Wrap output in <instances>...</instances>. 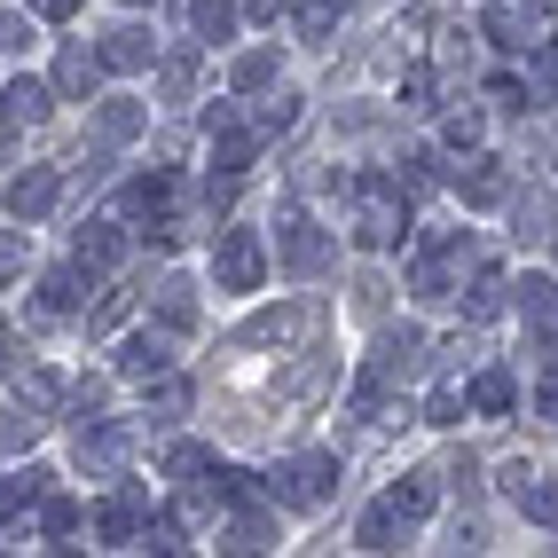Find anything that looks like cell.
I'll use <instances>...</instances> for the list:
<instances>
[{"label": "cell", "mask_w": 558, "mask_h": 558, "mask_svg": "<svg viewBox=\"0 0 558 558\" xmlns=\"http://www.w3.org/2000/svg\"><path fill=\"white\" fill-rule=\"evenodd\" d=\"M354 197H362V213H354V244H362V252H393V244H401V229H409L401 181L362 173V181H354Z\"/></svg>", "instance_id": "6da1fadb"}, {"label": "cell", "mask_w": 558, "mask_h": 558, "mask_svg": "<svg viewBox=\"0 0 558 558\" xmlns=\"http://www.w3.org/2000/svg\"><path fill=\"white\" fill-rule=\"evenodd\" d=\"M268 496H276V504H291V511H315V504H330V496H339V457H330V449L291 457V464L268 480Z\"/></svg>", "instance_id": "7a4b0ae2"}, {"label": "cell", "mask_w": 558, "mask_h": 558, "mask_svg": "<svg viewBox=\"0 0 558 558\" xmlns=\"http://www.w3.org/2000/svg\"><path fill=\"white\" fill-rule=\"evenodd\" d=\"M276 259H283V276H323L330 259H339V244H330V229H315L307 213H283V229H276Z\"/></svg>", "instance_id": "3957f363"}, {"label": "cell", "mask_w": 558, "mask_h": 558, "mask_svg": "<svg viewBox=\"0 0 558 558\" xmlns=\"http://www.w3.org/2000/svg\"><path fill=\"white\" fill-rule=\"evenodd\" d=\"M259 276H268V244H259V229H229L213 244V283L220 291H259Z\"/></svg>", "instance_id": "277c9868"}, {"label": "cell", "mask_w": 558, "mask_h": 558, "mask_svg": "<svg viewBox=\"0 0 558 558\" xmlns=\"http://www.w3.org/2000/svg\"><path fill=\"white\" fill-rule=\"evenodd\" d=\"M87 259H71V268H56V276H40V307H32V323H63V315H80L87 307Z\"/></svg>", "instance_id": "5b68a950"}, {"label": "cell", "mask_w": 558, "mask_h": 558, "mask_svg": "<svg viewBox=\"0 0 558 558\" xmlns=\"http://www.w3.org/2000/svg\"><path fill=\"white\" fill-rule=\"evenodd\" d=\"M56 197H63V173H56V166H24V173L9 181V213L24 220V229H32V220H48Z\"/></svg>", "instance_id": "8992f818"}, {"label": "cell", "mask_w": 558, "mask_h": 558, "mask_svg": "<svg viewBox=\"0 0 558 558\" xmlns=\"http://www.w3.org/2000/svg\"><path fill=\"white\" fill-rule=\"evenodd\" d=\"M102 71H110V63H102V48H87V40H63V56H56V80H48V87H56L63 102H87Z\"/></svg>", "instance_id": "52a82bcc"}, {"label": "cell", "mask_w": 558, "mask_h": 558, "mask_svg": "<svg viewBox=\"0 0 558 558\" xmlns=\"http://www.w3.org/2000/svg\"><path fill=\"white\" fill-rule=\"evenodd\" d=\"M158 369H173V330L158 323V330H134V339H119V378H142L150 386Z\"/></svg>", "instance_id": "ba28073f"}, {"label": "cell", "mask_w": 558, "mask_h": 558, "mask_svg": "<svg viewBox=\"0 0 558 558\" xmlns=\"http://www.w3.org/2000/svg\"><path fill=\"white\" fill-rule=\"evenodd\" d=\"M449 190H457L464 205H504V197H511V173H504L488 150H472V158L449 173Z\"/></svg>", "instance_id": "9c48e42d"}, {"label": "cell", "mask_w": 558, "mask_h": 558, "mask_svg": "<svg viewBox=\"0 0 558 558\" xmlns=\"http://www.w3.org/2000/svg\"><path fill=\"white\" fill-rule=\"evenodd\" d=\"M142 511H150V488H134V480H126V488L95 511V535L102 543H142Z\"/></svg>", "instance_id": "30bf717a"}, {"label": "cell", "mask_w": 558, "mask_h": 558, "mask_svg": "<svg viewBox=\"0 0 558 558\" xmlns=\"http://www.w3.org/2000/svg\"><path fill=\"white\" fill-rule=\"evenodd\" d=\"M504 488H511V504L535 519V527H558V480H543L535 464H511L504 472Z\"/></svg>", "instance_id": "8fae6325"}, {"label": "cell", "mask_w": 558, "mask_h": 558, "mask_svg": "<svg viewBox=\"0 0 558 558\" xmlns=\"http://www.w3.org/2000/svg\"><path fill=\"white\" fill-rule=\"evenodd\" d=\"M315 323H323L315 307H283V315H259V323H252V339H259V347H307V339H315Z\"/></svg>", "instance_id": "7c38bea8"}, {"label": "cell", "mask_w": 558, "mask_h": 558, "mask_svg": "<svg viewBox=\"0 0 558 558\" xmlns=\"http://www.w3.org/2000/svg\"><path fill=\"white\" fill-rule=\"evenodd\" d=\"M48 102H56V87L16 80L9 95H0V126H9V134H16V126H40V119H48Z\"/></svg>", "instance_id": "4fadbf2b"}, {"label": "cell", "mask_w": 558, "mask_h": 558, "mask_svg": "<svg viewBox=\"0 0 558 558\" xmlns=\"http://www.w3.org/2000/svg\"><path fill=\"white\" fill-rule=\"evenodd\" d=\"M480 32H488V40L504 48V56H519L535 40V24H527V9H511V0H496V9H480Z\"/></svg>", "instance_id": "5bb4252c"}, {"label": "cell", "mask_w": 558, "mask_h": 558, "mask_svg": "<svg viewBox=\"0 0 558 558\" xmlns=\"http://www.w3.org/2000/svg\"><path fill=\"white\" fill-rule=\"evenodd\" d=\"M150 56H158V40H150L142 24H119V32H102V63H110V71H142Z\"/></svg>", "instance_id": "9a60e30c"}, {"label": "cell", "mask_w": 558, "mask_h": 558, "mask_svg": "<svg viewBox=\"0 0 558 558\" xmlns=\"http://www.w3.org/2000/svg\"><path fill=\"white\" fill-rule=\"evenodd\" d=\"M158 323L166 330H197V283L190 276H166L158 283Z\"/></svg>", "instance_id": "2e32d148"}, {"label": "cell", "mask_w": 558, "mask_h": 558, "mask_svg": "<svg viewBox=\"0 0 558 558\" xmlns=\"http://www.w3.org/2000/svg\"><path fill=\"white\" fill-rule=\"evenodd\" d=\"M142 126H150V110H142V102H126V95H110V102L95 110V134H102V142H134Z\"/></svg>", "instance_id": "e0dca14e"}, {"label": "cell", "mask_w": 558, "mask_h": 558, "mask_svg": "<svg viewBox=\"0 0 558 558\" xmlns=\"http://www.w3.org/2000/svg\"><path fill=\"white\" fill-rule=\"evenodd\" d=\"M229 87H236V95H268V87H276V48H244V56L229 63Z\"/></svg>", "instance_id": "ac0fdd59"}, {"label": "cell", "mask_w": 558, "mask_h": 558, "mask_svg": "<svg viewBox=\"0 0 558 558\" xmlns=\"http://www.w3.org/2000/svg\"><path fill=\"white\" fill-rule=\"evenodd\" d=\"M252 158H259V134H244L236 119H229V126H213V166H220V173H244Z\"/></svg>", "instance_id": "d6986e66"}, {"label": "cell", "mask_w": 558, "mask_h": 558, "mask_svg": "<svg viewBox=\"0 0 558 558\" xmlns=\"http://www.w3.org/2000/svg\"><path fill=\"white\" fill-rule=\"evenodd\" d=\"M80 259H87L95 276H102V268H119V259H126V236L110 229V220H87V229H80Z\"/></svg>", "instance_id": "ffe728a7"}, {"label": "cell", "mask_w": 558, "mask_h": 558, "mask_svg": "<svg viewBox=\"0 0 558 558\" xmlns=\"http://www.w3.org/2000/svg\"><path fill=\"white\" fill-rule=\"evenodd\" d=\"M181 409H190V378H166V369H158V378H150V401H142V417H150V425H173Z\"/></svg>", "instance_id": "44dd1931"}, {"label": "cell", "mask_w": 558, "mask_h": 558, "mask_svg": "<svg viewBox=\"0 0 558 558\" xmlns=\"http://www.w3.org/2000/svg\"><path fill=\"white\" fill-rule=\"evenodd\" d=\"M80 527H87V511L71 504V496H56V488H48V496H40V535H48V543H71Z\"/></svg>", "instance_id": "7402d4cb"}, {"label": "cell", "mask_w": 558, "mask_h": 558, "mask_svg": "<svg viewBox=\"0 0 558 558\" xmlns=\"http://www.w3.org/2000/svg\"><path fill=\"white\" fill-rule=\"evenodd\" d=\"M386 504H393V519H401V527H417V519L433 511V472H409V480H401V488H393Z\"/></svg>", "instance_id": "603a6c76"}, {"label": "cell", "mask_w": 558, "mask_h": 558, "mask_svg": "<svg viewBox=\"0 0 558 558\" xmlns=\"http://www.w3.org/2000/svg\"><path fill=\"white\" fill-rule=\"evenodd\" d=\"M511 401H519V386H511V369H480V386H472V409H480V417H504Z\"/></svg>", "instance_id": "cb8c5ba5"}, {"label": "cell", "mask_w": 558, "mask_h": 558, "mask_svg": "<svg viewBox=\"0 0 558 558\" xmlns=\"http://www.w3.org/2000/svg\"><path fill=\"white\" fill-rule=\"evenodd\" d=\"M173 190H181V181H173L166 166H158V173H142L134 190H126V213H166V205H173Z\"/></svg>", "instance_id": "d4e9b609"}, {"label": "cell", "mask_w": 558, "mask_h": 558, "mask_svg": "<svg viewBox=\"0 0 558 558\" xmlns=\"http://www.w3.org/2000/svg\"><path fill=\"white\" fill-rule=\"evenodd\" d=\"M511 291H519V315H527V323H550L558 315V283L550 276H519Z\"/></svg>", "instance_id": "484cf974"}, {"label": "cell", "mask_w": 558, "mask_h": 558, "mask_svg": "<svg viewBox=\"0 0 558 558\" xmlns=\"http://www.w3.org/2000/svg\"><path fill=\"white\" fill-rule=\"evenodd\" d=\"M504 291H511V283H504L496 268H480V276H472V291H464V315H472V323H488V315L504 307Z\"/></svg>", "instance_id": "4316f807"}, {"label": "cell", "mask_w": 558, "mask_h": 558, "mask_svg": "<svg viewBox=\"0 0 558 558\" xmlns=\"http://www.w3.org/2000/svg\"><path fill=\"white\" fill-rule=\"evenodd\" d=\"M393 535H401L393 504H369V511H362V527H354V543H362V550H393Z\"/></svg>", "instance_id": "83f0119b"}, {"label": "cell", "mask_w": 558, "mask_h": 558, "mask_svg": "<svg viewBox=\"0 0 558 558\" xmlns=\"http://www.w3.org/2000/svg\"><path fill=\"white\" fill-rule=\"evenodd\" d=\"M16 401H24V409H32V417H48V409H56V401H63V386H56V378H48V369H24V378H16Z\"/></svg>", "instance_id": "f1b7e54d"}, {"label": "cell", "mask_w": 558, "mask_h": 558, "mask_svg": "<svg viewBox=\"0 0 558 558\" xmlns=\"http://www.w3.org/2000/svg\"><path fill=\"white\" fill-rule=\"evenodd\" d=\"M190 24L205 32V40H229V32H236V9H229V0H190Z\"/></svg>", "instance_id": "f546056e"}, {"label": "cell", "mask_w": 558, "mask_h": 558, "mask_svg": "<svg viewBox=\"0 0 558 558\" xmlns=\"http://www.w3.org/2000/svg\"><path fill=\"white\" fill-rule=\"evenodd\" d=\"M190 87H197V56H166L158 95H166V102H190Z\"/></svg>", "instance_id": "4dcf8cb0"}, {"label": "cell", "mask_w": 558, "mask_h": 558, "mask_svg": "<svg viewBox=\"0 0 558 558\" xmlns=\"http://www.w3.org/2000/svg\"><path fill=\"white\" fill-rule=\"evenodd\" d=\"M339 32V0H300V40H330Z\"/></svg>", "instance_id": "1f68e13d"}, {"label": "cell", "mask_w": 558, "mask_h": 558, "mask_svg": "<svg viewBox=\"0 0 558 558\" xmlns=\"http://www.w3.org/2000/svg\"><path fill=\"white\" fill-rule=\"evenodd\" d=\"M48 480H56V472H40V464H32V472H16L9 488H0V504H9V511H24V504H40V496H48Z\"/></svg>", "instance_id": "d6a6232c"}, {"label": "cell", "mask_w": 558, "mask_h": 558, "mask_svg": "<svg viewBox=\"0 0 558 558\" xmlns=\"http://www.w3.org/2000/svg\"><path fill=\"white\" fill-rule=\"evenodd\" d=\"M300 126V95H268L259 102V134H291Z\"/></svg>", "instance_id": "836d02e7"}, {"label": "cell", "mask_w": 558, "mask_h": 558, "mask_svg": "<svg viewBox=\"0 0 558 558\" xmlns=\"http://www.w3.org/2000/svg\"><path fill=\"white\" fill-rule=\"evenodd\" d=\"M102 401H110V386H102V378H80V393H71V425H95Z\"/></svg>", "instance_id": "e575fe53"}, {"label": "cell", "mask_w": 558, "mask_h": 558, "mask_svg": "<svg viewBox=\"0 0 558 558\" xmlns=\"http://www.w3.org/2000/svg\"><path fill=\"white\" fill-rule=\"evenodd\" d=\"M166 472H173V480H190V472H213V449H197V440H181V449L166 457Z\"/></svg>", "instance_id": "d590c367"}, {"label": "cell", "mask_w": 558, "mask_h": 558, "mask_svg": "<svg viewBox=\"0 0 558 558\" xmlns=\"http://www.w3.org/2000/svg\"><path fill=\"white\" fill-rule=\"evenodd\" d=\"M425 417H433V425H457V417H464V386H440V393L425 401Z\"/></svg>", "instance_id": "8d00e7d4"}, {"label": "cell", "mask_w": 558, "mask_h": 558, "mask_svg": "<svg viewBox=\"0 0 558 558\" xmlns=\"http://www.w3.org/2000/svg\"><path fill=\"white\" fill-rule=\"evenodd\" d=\"M440 134H449L457 150H472V142H480V110H472V102H464V110H449V126H440Z\"/></svg>", "instance_id": "74e56055"}, {"label": "cell", "mask_w": 558, "mask_h": 558, "mask_svg": "<svg viewBox=\"0 0 558 558\" xmlns=\"http://www.w3.org/2000/svg\"><path fill=\"white\" fill-rule=\"evenodd\" d=\"M401 110H433V71H409L401 80Z\"/></svg>", "instance_id": "f35d334b"}, {"label": "cell", "mask_w": 558, "mask_h": 558, "mask_svg": "<svg viewBox=\"0 0 558 558\" xmlns=\"http://www.w3.org/2000/svg\"><path fill=\"white\" fill-rule=\"evenodd\" d=\"M24 268V229H0V276Z\"/></svg>", "instance_id": "ab89813d"}, {"label": "cell", "mask_w": 558, "mask_h": 558, "mask_svg": "<svg viewBox=\"0 0 558 558\" xmlns=\"http://www.w3.org/2000/svg\"><path fill=\"white\" fill-rule=\"evenodd\" d=\"M32 16H48V24H71V16H80V0H32Z\"/></svg>", "instance_id": "60d3db41"}, {"label": "cell", "mask_w": 558, "mask_h": 558, "mask_svg": "<svg viewBox=\"0 0 558 558\" xmlns=\"http://www.w3.org/2000/svg\"><path fill=\"white\" fill-rule=\"evenodd\" d=\"M9 48H24V16L0 9V56H9Z\"/></svg>", "instance_id": "b9f144b4"}, {"label": "cell", "mask_w": 558, "mask_h": 558, "mask_svg": "<svg viewBox=\"0 0 558 558\" xmlns=\"http://www.w3.org/2000/svg\"><path fill=\"white\" fill-rule=\"evenodd\" d=\"M244 9H252V16H259V24H276V16H283V9H291V0H244Z\"/></svg>", "instance_id": "7bdbcfd3"}, {"label": "cell", "mask_w": 558, "mask_h": 558, "mask_svg": "<svg viewBox=\"0 0 558 558\" xmlns=\"http://www.w3.org/2000/svg\"><path fill=\"white\" fill-rule=\"evenodd\" d=\"M0 378H16V354H9V323H0Z\"/></svg>", "instance_id": "ee69618b"}, {"label": "cell", "mask_w": 558, "mask_h": 558, "mask_svg": "<svg viewBox=\"0 0 558 558\" xmlns=\"http://www.w3.org/2000/svg\"><path fill=\"white\" fill-rule=\"evenodd\" d=\"M543 417H558V369L543 378Z\"/></svg>", "instance_id": "f6af8a7d"}, {"label": "cell", "mask_w": 558, "mask_h": 558, "mask_svg": "<svg viewBox=\"0 0 558 558\" xmlns=\"http://www.w3.org/2000/svg\"><path fill=\"white\" fill-rule=\"evenodd\" d=\"M126 9H142V0H126Z\"/></svg>", "instance_id": "bcb514c9"}]
</instances>
